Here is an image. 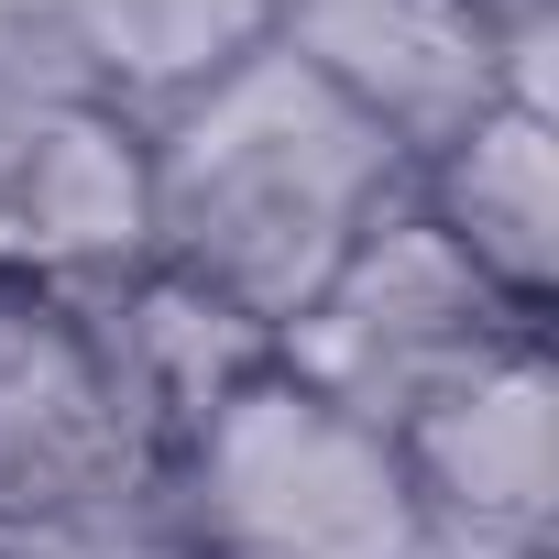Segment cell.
Here are the masks:
<instances>
[{"mask_svg": "<svg viewBox=\"0 0 559 559\" xmlns=\"http://www.w3.org/2000/svg\"><path fill=\"white\" fill-rule=\"evenodd\" d=\"M132 132H143V198H154V263L230 297L263 330H286L330 286V263L406 209V176H417L373 121H352L274 45L143 110Z\"/></svg>", "mask_w": 559, "mask_h": 559, "instance_id": "6da1fadb", "label": "cell"}, {"mask_svg": "<svg viewBox=\"0 0 559 559\" xmlns=\"http://www.w3.org/2000/svg\"><path fill=\"white\" fill-rule=\"evenodd\" d=\"M143 526L176 559H428L395 428L330 406L286 362H263L154 461Z\"/></svg>", "mask_w": 559, "mask_h": 559, "instance_id": "7a4b0ae2", "label": "cell"}, {"mask_svg": "<svg viewBox=\"0 0 559 559\" xmlns=\"http://www.w3.org/2000/svg\"><path fill=\"white\" fill-rule=\"evenodd\" d=\"M526 341H548V319H526L504 286H483L406 198L395 219H373L330 263V286L274 330V362L297 384H319L330 406L373 417V428H406L450 384H472L483 362H504Z\"/></svg>", "mask_w": 559, "mask_h": 559, "instance_id": "3957f363", "label": "cell"}, {"mask_svg": "<svg viewBox=\"0 0 559 559\" xmlns=\"http://www.w3.org/2000/svg\"><path fill=\"white\" fill-rule=\"evenodd\" d=\"M154 439L56 297L0 286V537H110L143 515Z\"/></svg>", "mask_w": 559, "mask_h": 559, "instance_id": "277c9868", "label": "cell"}, {"mask_svg": "<svg viewBox=\"0 0 559 559\" xmlns=\"http://www.w3.org/2000/svg\"><path fill=\"white\" fill-rule=\"evenodd\" d=\"M274 56H297L352 121L428 165L493 99H548V45H504L472 0H274Z\"/></svg>", "mask_w": 559, "mask_h": 559, "instance_id": "5b68a950", "label": "cell"}, {"mask_svg": "<svg viewBox=\"0 0 559 559\" xmlns=\"http://www.w3.org/2000/svg\"><path fill=\"white\" fill-rule=\"evenodd\" d=\"M132 263H154L143 132L110 99L0 78V286L88 297Z\"/></svg>", "mask_w": 559, "mask_h": 559, "instance_id": "8992f818", "label": "cell"}, {"mask_svg": "<svg viewBox=\"0 0 559 559\" xmlns=\"http://www.w3.org/2000/svg\"><path fill=\"white\" fill-rule=\"evenodd\" d=\"M428 559H548L559 537V373L548 341L483 362L395 428Z\"/></svg>", "mask_w": 559, "mask_h": 559, "instance_id": "52a82bcc", "label": "cell"}, {"mask_svg": "<svg viewBox=\"0 0 559 559\" xmlns=\"http://www.w3.org/2000/svg\"><path fill=\"white\" fill-rule=\"evenodd\" d=\"M56 308L88 330V352H99L110 395L132 406V428L154 439V461L274 362L263 319H241L230 297L187 286V274H165V263H132V274H110V286H88V297H56Z\"/></svg>", "mask_w": 559, "mask_h": 559, "instance_id": "ba28073f", "label": "cell"}, {"mask_svg": "<svg viewBox=\"0 0 559 559\" xmlns=\"http://www.w3.org/2000/svg\"><path fill=\"white\" fill-rule=\"evenodd\" d=\"M406 198L483 286H504L526 319H548V297H559V110L548 99L515 88L483 121H461L406 176Z\"/></svg>", "mask_w": 559, "mask_h": 559, "instance_id": "9c48e42d", "label": "cell"}, {"mask_svg": "<svg viewBox=\"0 0 559 559\" xmlns=\"http://www.w3.org/2000/svg\"><path fill=\"white\" fill-rule=\"evenodd\" d=\"M263 34H274V0H67L78 78H88L121 121H143V110L209 88V78L241 67Z\"/></svg>", "mask_w": 559, "mask_h": 559, "instance_id": "30bf717a", "label": "cell"}, {"mask_svg": "<svg viewBox=\"0 0 559 559\" xmlns=\"http://www.w3.org/2000/svg\"><path fill=\"white\" fill-rule=\"evenodd\" d=\"M472 12H483L504 45H548V34H559V0H472Z\"/></svg>", "mask_w": 559, "mask_h": 559, "instance_id": "8fae6325", "label": "cell"}, {"mask_svg": "<svg viewBox=\"0 0 559 559\" xmlns=\"http://www.w3.org/2000/svg\"><path fill=\"white\" fill-rule=\"evenodd\" d=\"M88 559H176V548H165V537H154V526H143V515H132V526H121V537H99V548H88Z\"/></svg>", "mask_w": 559, "mask_h": 559, "instance_id": "7c38bea8", "label": "cell"}]
</instances>
